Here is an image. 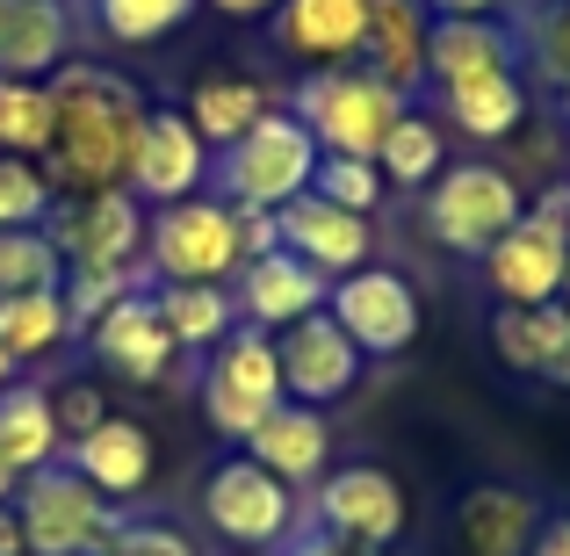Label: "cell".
Segmentation results:
<instances>
[{"label":"cell","mask_w":570,"mask_h":556,"mask_svg":"<svg viewBox=\"0 0 570 556\" xmlns=\"http://www.w3.org/2000/svg\"><path fill=\"white\" fill-rule=\"evenodd\" d=\"M563 304H570V282H563Z\"/></svg>","instance_id":"f5cc1de1"},{"label":"cell","mask_w":570,"mask_h":556,"mask_svg":"<svg viewBox=\"0 0 570 556\" xmlns=\"http://www.w3.org/2000/svg\"><path fill=\"white\" fill-rule=\"evenodd\" d=\"M0 153L14 159L51 153V87L43 80H0Z\"/></svg>","instance_id":"836d02e7"},{"label":"cell","mask_w":570,"mask_h":556,"mask_svg":"<svg viewBox=\"0 0 570 556\" xmlns=\"http://www.w3.org/2000/svg\"><path fill=\"white\" fill-rule=\"evenodd\" d=\"M66 470H72V477H87V485H95L109 506H130V499H145V491H153V470H159L153 427H145V419H124V412H109L95 433L66 441Z\"/></svg>","instance_id":"d6986e66"},{"label":"cell","mask_w":570,"mask_h":556,"mask_svg":"<svg viewBox=\"0 0 570 556\" xmlns=\"http://www.w3.org/2000/svg\"><path fill=\"white\" fill-rule=\"evenodd\" d=\"M232 556H289V549H232Z\"/></svg>","instance_id":"f907efd6"},{"label":"cell","mask_w":570,"mask_h":556,"mask_svg":"<svg viewBox=\"0 0 570 556\" xmlns=\"http://www.w3.org/2000/svg\"><path fill=\"white\" fill-rule=\"evenodd\" d=\"M80 340H87V362L101 375H116V383H130V390H159L181 369V348L167 340V325H159V311H153L145 290L124 296V304H109Z\"/></svg>","instance_id":"9a60e30c"},{"label":"cell","mask_w":570,"mask_h":556,"mask_svg":"<svg viewBox=\"0 0 570 556\" xmlns=\"http://www.w3.org/2000/svg\"><path fill=\"white\" fill-rule=\"evenodd\" d=\"M101 556H209V549H203V535L174 514H124Z\"/></svg>","instance_id":"8d00e7d4"},{"label":"cell","mask_w":570,"mask_h":556,"mask_svg":"<svg viewBox=\"0 0 570 556\" xmlns=\"http://www.w3.org/2000/svg\"><path fill=\"white\" fill-rule=\"evenodd\" d=\"M433 22H499L505 0H419Z\"/></svg>","instance_id":"b9f144b4"},{"label":"cell","mask_w":570,"mask_h":556,"mask_svg":"<svg viewBox=\"0 0 570 556\" xmlns=\"http://www.w3.org/2000/svg\"><path fill=\"white\" fill-rule=\"evenodd\" d=\"M8 506H14V520H22L29 556H101L109 535H116V520H124V506H109L87 477H72L66 462L22 477Z\"/></svg>","instance_id":"30bf717a"},{"label":"cell","mask_w":570,"mask_h":556,"mask_svg":"<svg viewBox=\"0 0 570 556\" xmlns=\"http://www.w3.org/2000/svg\"><path fill=\"white\" fill-rule=\"evenodd\" d=\"M80 43L72 0H0V80H51Z\"/></svg>","instance_id":"ffe728a7"},{"label":"cell","mask_w":570,"mask_h":556,"mask_svg":"<svg viewBox=\"0 0 570 556\" xmlns=\"http://www.w3.org/2000/svg\"><path fill=\"white\" fill-rule=\"evenodd\" d=\"M484 282L499 304H557L570 282V182L528 195V217L484 253Z\"/></svg>","instance_id":"52a82bcc"},{"label":"cell","mask_w":570,"mask_h":556,"mask_svg":"<svg viewBox=\"0 0 570 556\" xmlns=\"http://www.w3.org/2000/svg\"><path fill=\"white\" fill-rule=\"evenodd\" d=\"M484 72H520V51H513L505 22H433L426 29V95L470 87Z\"/></svg>","instance_id":"cb8c5ba5"},{"label":"cell","mask_w":570,"mask_h":556,"mask_svg":"<svg viewBox=\"0 0 570 556\" xmlns=\"http://www.w3.org/2000/svg\"><path fill=\"white\" fill-rule=\"evenodd\" d=\"M14 485H22V477H14V470H8V462H0V506H8V499H14Z\"/></svg>","instance_id":"c3c4849f"},{"label":"cell","mask_w":570,"mask_h":556,"mask_svg":"<svg viewBox=\"0 0 570 556\" xmlns=\"http://www.w3.org/2000/svg\"><path fill=\"white\" fill-rule=\"evenodd\" d=\"M195 404H203L209 433H224L232 448H246V433L282 404L275 333H261V325H232V333L195 362Z\"/></svg>","instance_id":"8992f818"},{"label":"cell","mask_w":570,"mask_h":556,"mask_svg":"<svg viewBox=\"0 0 570 556\" xmlns=\"http://www.w3.org/2000/svg\"><path fill=\"white\" fill-rule=\"evenodd\" d=\"M520 217H528V182L513 167H499V159H448L419 188V224L455 261H484Z\"/></svg>","instance_id":"7a4b0ae2"},{"label":"cell","mask_w":570,"mask_h":556,"mask_svg":"<svg viewBox=\"0 0 570 556\" xmlns=\"http://www.w3.org/2000/svg\"><path fill=\"white\" fill-rule=\"evenodd\" d=\"M209 145L195 138L188 109L181 101H153L138 124V145H130V167H124V188L138 195L145 209H167V203H188V195L209 188Z\"/></svg>","instance_id":"4fadbf2b"},{"label":"cell","mask_w":570,"mask_h":556,"mask_svg":"<svg viewBox=\"0 0 570 556\" xmlns=\"http://www.w3.org/2000/svg\"><path fill=\"white\" fill-rule=\"evenodd\" d=\"M325 311H333V325L368 354V362H397V354H412L419 325H426L419 282L404 275V267H390V261H368V267H354V275H340L333 296H325Z\"/></svg>","instance_id":"8fae6325"},{"label":"cell","mask_w":570,"mask_h":556,"mask_svg":"<svg viewBox=\"0 0 570 556\" xmlns=\"http://www.w3.org/2000/svg\"><path fill=\"white\" fill-rule=\"evenodd\" d=\"M203 528L224 549H289L311 528L304 491H289L275 470H261L253 456H217V470L203 477Z\"/></svg>","instance_id":"5b68a950"},{"label":"cell","mask_w":570,"mask_h":556,"mask_svg":"<svg viewBox=\"0 0 570 556\" xmlns=\"http://www.w3.org/2000/svg\"><path fill=\"white\" fill-rule=\"evenodd\" d=\"M58 282H66V261H58V246H51V232H43V224L0 232V296L58 290Z\"/></svg>","instance_id":"e575fe53"},{"label":"cell","mask_w":570,"mask_h":556,"mask_svg":"<svg viewBox=\"0 0 570 556\" xmlns=\"http://www.w3.org/2000/svg\"><path fill=\"white\" fill-rule=\"evenodd\" d=\"M318 159L325 153L311 145V130L289 116V101H275L246 138L224 145V153L209 159V195H224L232 209H282V203H296V195L311 188Z\"/></svg>","instance_id":"277c9868"},{"label":"cell","mask_w":570,"mask_h":556,"mask_svg":"<svg viewBox=\"0 0 570 556\" xmlns=\"http://www.w3.org/2000/svg\"><path fill=\"white\" fill-rule=\"evenodd\" d=\"M275 209H238V253L246 261H261V253H275Z\"/></svg>","instance_id":"60d3db41"},{"label":"cell","mask_w":570,"mask_h":556,"mask_svg":"<svg viewBox=\"0 0 570 556\" xmlns=\"http://www.w3.org/2000/svg\"><path fill=\"white\" fill-rule=\"evenodd\" d=\"M542 535V499L505 477L491 485H470L455 499V543L462 556H528V543Z\"/></svg>","instance_id":"7402d4cb"},{"label":"cell","mask_w":570,"mask_h":556,"mask_svg":"<svg viewBox=\"0 0 570 556\" xmlns=\"http://www.w3.org/2000/svg\"><path fill=\"white\" fill-rule=\"evenodd\" d=\"M404 109H419V101H404L390 80H376L368 66H333V72H304L289 95V116L311 130V145H318L325 159H376L390 124H397Z\"/></svg>","instance_id":"3957f363"},{"label":"cell","mask_w":570,"mask_h":556,"mask_svg":"<svg viewBox=\"0 0 570 556\" xmlns=\"http://www.w3.org/2000/svg\"><path fill=\"white\" fill-rule=\"evenodd\" d=\"M66 311H72V325H95L109 304H124V296H138V290H153V275L145 267H66Z\"/></svg>","instance_id":"d590c367"},{"label":"cell","mask_w":570,"mask_h":556,"mask_svg":"<svg viewBox=\"0 0 570 556\" xmlns=\"http://www.w3.org/2000/svg\"><path fill=\"white\" fill-rule=\"evenodd\" d=\"M246 267L238 253V209L224 195H188V203H167L145 217V275L153 282H224Z\"/></svg>","instance_id":"ba28073f"},{"label":"cell","mask_w":570,"mask_h":556,"mask_svg":"<svg viewBox=\"0 0 570 556\" xmlns=\"http://www.w3.org/2000/svg\"><path fill=\"white\" fill-rule=\"evenodd\" d=\"M51 182H43L37 159H14L0 153V232H22V224H43L51 217Z\"/></svg>","instance_id":"f35d334b"},{"label":"cell","mask_w":570,"mask_h":556,"mask_svg":"<svg viewBox=\"0 0 570 556\" xmlns=\"http://www.w3.org/2000/svg\"><path fill=\"white\" fill-rule=\"evenodd\" d=\"M289 556H383V549H362V543H340V535H325V528H304L289 543Z\"/></svg>","instance_id":"7bdbcfd3"},{"label":"cell","mask_w":570,"mask_h":556,"mask_svg":"<svg viewBox=\"0 0 570 556\" xmlns=\"http://www.w3.org/2000/svg\"><path fill=\"white\" fill-rule=\"evenodd\" d=\"M426 29L433 14L419 0H368V37H362V66L390 80L404 101L426 95Z\"/></svg>","instance_id":"603a6c76"},{"label":"cell","mask_w":570,"mask_h":556,"mask_svg":"<svg viewBox=\"0 0 570 556\" xmlns=\"http://www.w3.org/2000/svg\"><path fill=\"white\" fill-rule=\"evenodd\" d=\"M145 296H153L159 325H167V340L181 354H209L238 325V304H232V290H224V282H153Z\"/></svg>","instance_id":"f1b7e54d"},{"label":"cell","mask_w":570,"mask_h":556,"mask_svg":"<svg viewBox=\"0 0 570 556\" xmlns=\"http://www.w3.org/2000/svg\"><path fill=\"white\" fill-rule=\"evenodd\" d=\"M325 296H333V282H325L318 267H304L289 246L261 253V261H246V267L232 275L238 325H261V333H289L296 319L325 311Z\"/></svg>","instance_id":"ac0fdd59"},{"label":"cell","mask_w":570,"mask_h":556,"mask_svg":"<svg viewBox=\"0 0 570 556\" xmlns=\"http://www.w3.org/2000/svg\"><path fill=\"white\" fill-rule=\"evenodd\" d=\"M145 217L153 209L130 188H95V195H58L43 232H51L66 267H145Z\"/></svg>","instance_id":"7c38bea8"},{"label":"cell","mask_w":570,"mask_h":556,"mask_svg":"<svg viewBox=\"0 0 570 556\" xmlns=\"http://www.w3.org/2000/svg\"><path fill=\"white\" fill-rule=\"evenodd\" d=\"M520 80H542L549 95H570V0H528L513 22Z\"/></svg>","instance_id":"4dcf8cb0"},{"label":"cell","mask_w":570,"mask_h":556,"mask_svg":"<svg viewBox=\"0 0 570 556\" xmlns=\"http://www.w3.org/2000/svg\"><path fill=\"white\" fill-rule=\"evenodd\" d=\"M203 0H87V22L116 43V51H145V43L174 37Z\"/></svg>","instance_id":"d6a6232c"},{"label":"cell","mask_w":570,"mask_h":556,"mask_svg":"<svg viewBox=\"0 0 570 556\" xmlns=\"http://www.w3.org/2000/svg\"><path fill=\"white\" fill-rule=\"evenodd\" d=\"M238 456H253L261 470H275L289 491H311L325 470H333V419L311 412V404H289V398H282L275 412L246 433V448H238Z\"/></svg>","instance_id":"44dd1931"},{"label":"cell","mask_w":570,"mask_h":556,"mask_svg":"<svg viewBox=\"0 0 570 556\" xmlns=\"http://www.w3.org/2000/svg\"><path fill=\"white\" fill-rule=\"evenodd\" d=\"M181 109H188L195 138H203L209 153H224V145H238L267 109H275V87L253 80V72H203V80L188 87Z\"/></svg>","instance_id":"484cf974"},{"label":"cell","mask_w":570,"mask_h":556,"mask_svg":"<svg viewBox=\"0 0 570 556\" xmlns=\"http://www.w3.org/2000/svg\"><path fill=\"white\" fill-rule=\"evenodd\" d=\"M376 167H383V182H390V188H412V195H419V188L433 182V174L448 167V130L433 124L426 109H404L397 124H390Z\"/></svg>","instance_id":"1f68e13d"},{"label":"cell","mask_w":570,"mask_h":556,"mask_svg":"<svg viewBox=\"0 0 570 556\" xmlns=\"http://www.w3.org/2000/svg\"><path fill=\"white\" fill-rule=\"evenodd\" d=\"M275 51L304 72H333V66H362V37H368V0H282L267 14Z\"/></svg>","instance_id":"e0dca14e"},{"label":"cell","mask_w":570,"mask_h":556,"mask_svg":"<svg viewBox=\"0 0 570 556\" xmlns=\"http://www.w3.org/2000/svg\"><path fill=\"white\" fill-rule=\"evenodd\" d=\"M0 556H29V543H22V520H14V506H0Z\"/></svg>","instance_id":"bcb514c9"},{"label":"cell","mask_w":570,"mask_h":556,"mask_svg":"<svg viewBox=\"0 0 570 556\" xmlns=\"http://www.w3.org/2000/svg\"><path fill=\"white\" fill-rule=\"evenodd\" d=\"M217 14H232V22H267V14L282 8V0H209Z\"/></svg>","instance_id":"f6af8a7d"},{"label":"cell","mask_w":570,"mask_h":556,"mask_svg":"<svg viewBox=\"0 0 570 556\" xmlns=\"http://www.w3.org/2000/svg\"><path fill=\"white\" fill-rule=\"evenodd\" d=\"M80 325L66 311V290H22V296H0V348H8L14 369L43 362V354L72 348Z\"/></svg>","instance_id":"f546056e"},{"label":"cell","mask_w":570,"mask_h":556,"mask_svg":"<svg viewBox=\"0 0 570 556\" xmlns=\"http://www.w3.org/2000/svg\"><path fill=\"white\" fill-rule=\"evenodd\" d=\"M51 153L37 159L51 195H95V188H124L130 145L153 101L130 87V72L101 66V58H66L51 72Z\"/></svg>","instance_id":"6da1fadb"},{"label":"cell","mask_w":570,"mask_h":556,"mask_svg":"<svg viewBox=\"0 0 570 556\" xmlns=\"http://www.w3.org/2000/svg\"><path fill=\"white\" fill-rule=\"evenodd\" d=\"M304 514H311V528L340 535V543H362V549H383V556L404 543V528H412L404 477L390 470V462H368V456L333 462V470L311 485Z\"/></svg>","instance_id":"9c48e42d"},{"label":"cell","mask_w":570,"mask_h":556,"mask_svg":"<svg viewBox=\"0 0 570 556\" xmlns=\"http://www.w3.org/2000/svg\"><path fill=\"white\" fill-rule=\"evenodd\" d=\"M0 462L14 477H37L51 462H66V433H58V412H51V383H29L14 375L0 390Z\"/></svg>","instance_id":"d4e9b609"},{"label":"cell","mask_w":570,"mask_h":556,"mask_svg":"<svg viewBox=\"0 0 570 556\" xmlns=\"http://www.w3.org/2000/svg\"><path fill=\"white\" fill-rule=\"evenodd\" d=\"M275 362H282V398L311 404V412L354 398V383L368 375V354L333 325V311H311L289 333H275Z\"/></svg>","instance_id":"5bb4252c"},{"label":"cell","mask_w":570,"mask_h":556,"mask_svg":"<svg viewBox=\"0 0 570 556\" xmlns=\"http://www.w3.org/2000/svg\"><path fill=\"white\" fill-rule=\"evenodd\" d=\"M14 375H22V369H14V362H8V348H0V390H8Z\"/></svg>","instance_id":"681fc988"},{"label":"cell","mask_w":570,"mask_h":556,"mask_svg":"<svg viewBox=\"0 0 570 556\" xmlns=\"http://www.w3.org/2000/svg\"><path fill=\"white\" fill-rule=\"evenodd\" d=\"M563 333H570V304H563V296H557V304H499V311H491V325H484L499 369L505 375H528V383H542V369L557 362Z\"/></svg>","instance_id":"4316f807"},{"label":"cell","mask_w":570,"mask_h":556,"mask_svg":"<svg viewBox=\"0 0 570 556\" xmlns=\"http://www.w3.org/2000/svg\"><path fill=\"white\" fill-rule=\"evenodd\" d=\"M563 124H570V95H563Z\"/></svg>","instance_id":"816d5d0a"},{"label":"cell","mask_w":570,"mask_h":556,"mask_svg":"<svg viewBox=\"0 0 570 556\" xmlns=\"http://www.w3.org/2000/svg\"><path fill=\"white\" fill-rule=\"evenodd\" d=\"M311 188L325 195V203H340V209H354V217H376L383 209V167L376 159H318V174H311Z\"/></svg>","instance_id":"74e56055"},{"label":"cell","mask_w":570,"mask_h":556,"mask_svg":"<svg viewBox=\"0 0 570 556\" xmlns=\"http://www.w3.org/2000/svg\"><path fill=\"white\" fill-rule=\"evenodd\" d=\"M528 556H570V514H542V535L528 543Z\"/></svg>","instance_id":"ee69618b"},{"label":"cell","mask_w":570,"mask_h":556,"mask_svg":"<svg viewBox=\"0 0 570 556\" xmlns=\"http://www.w3.org/2000/svg\"><path fill=\"white\" fill-rule=\"evenodd\" d=\"M275 238L304 267H318L325 282H340V275H354V267L376 261V224L354 217V209H340V203H325L318 188H304L296 203L275 209Z\"/></svg>","instance_id":"2e32d148"},{"label":"cell","mask_w":570,"mask_h":556,"mask_svg":"<svg viewBox=\"0 0 570 556\" xmlns=\"http://www.w3.org/2000/svg\"><path fill=\"white\" fill-rule=\"evenodd\" d=\"M542 383H549V390H570V333H563V348H557V362H549V369H542Z\"/></svg>","instance_id":"7dc6e473"},{"label":"cell","mask_w":570,"mask_h":556,"mask_svg":"<svg viewBox=\"0 0 570 556\" xmlns=\"http://www.w3.org/2000/svg\"><path fill=\"white\" fill-rule=\"evenodd\" d=\"M51 412H58V433H66V441H80V433H95L101 419H109V404H101V383H95V375H72V383L51 390Z\"/></svg>","instance_id":"ab89813d"},{"label":"cell","mask_w":570,"mask_h":556,"mask_svg":"<svg viewBox=\"0 0 570 556\" xmlns=\"http://www.w3.org/2000/svg\"><path fill=\"white\" fill-rule=\"evenodd\" d=\"M433 101H441V116L470 145H499V138H520V130H528V80H520V72H484V80L448 87V95H433Z\"/></svg>","instance_id":"83f0119b"}]
</instances>
